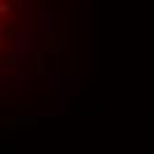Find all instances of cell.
<instances>
[{
  "mask_svg": "<svg viewBox=\"0 0 154 154\" xmlns=\"http://www.w3.org/2000/svg\"><path fill=\"white\" fill-rule=\"evenodd\" d=\"M11 11V3H0V14H8Z\"/></svg>",
  "mask_w": 154,
  "mask_h": 154,
  "instance_id": "obj_1",
  "label": "cell"
},
{
  "mask_svg": "<svg viewBox=\"0 0 154 154\" xmlns=\"http://www.w3.org/2000/svg\"><path fill=\"white\" fill-rule=\"evenodd\" d=\"M0 32H3V24H0Z\"/></svg>",
  "mask_w": 154,
  "mask_h": 154,
  "instance_id": "obj_2",
  "label": "cell"
},
{
  "mask_svg": "<svg viewBox=\"0 0 154 154\" xmlns=\"http://www.w3.org/2000/svg\"><path fill=\"white\" fill-rule=\"evenodd\" d=\"M0 43H3V37H0Z\"/></svg>",
  "mask_w": 154,
  "mask_h": 154,
  "instance_id": "obj_3",
  "label": "cell"
}]
</instances>
